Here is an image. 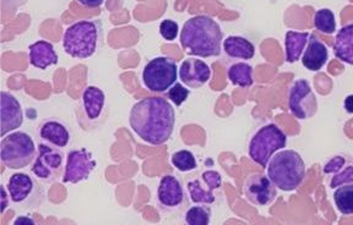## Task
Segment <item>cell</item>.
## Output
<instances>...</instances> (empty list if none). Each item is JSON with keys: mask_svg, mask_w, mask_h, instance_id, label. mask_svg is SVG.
<instances>
[{"mask_svg": "<svg viewBox=\"0 0 353 225\" xmlns=\"http://www.w3.org/2000/svg\"><path fill=\"white\" fill-rule=\"evenodd\" d=\"M37 133L42 142L48 143L57 149H64L72 140V133L68 127L63 121L57 119L42 121L39 124Z\"/></svg>", "mask_w": 353, "mask_h": 225, "instance_id": "e0dca14e", "label": "cell"}, {"mask_svg": "<svg viewBox=\"0 0 353 225\" xmlns=\"http://www.w3.org/2000/svg\"><path fill=\"white\" fill-rule=\"evenodd\" d=\"M288 108L298 120H307L318 111V99L307 80L293 83L288 96Z\"/></svg>", "mask_w": 353, "mask_h": 225, "instance_id": "30bf717a", "label": "cell"}, {"mask_svg": "<svg viewBox=\"0 0 353 225\" xmlns=\"http://www.w3.org/2000/svg\"><path fill=\"white\" fill-rule=\"evenodd\" d=\"M178 66L167 56L154 58L145 65L143 83L154 94H165L176 83Z\"/></svg>", "mask_w": 353, "mask_h": 225, "instance_id": "52a82bcc", "label": "cell"}, {"mask_svg": "<svg viewBox=\"0 0 353 225\" xmlns=\"http://www.w3.org/2000/svg\"><path fill=\"white\" fill-rule=\"evenodd\" d=\"M37 149L32 138L23 131L11 132L1 140L0 157L6 168L17 171L32 163Z\"/></svg>", "mask_w": 353, "mask_h": 225, "instance_id": "277c9868", "label": "cell"}, {"mask_svg": "<svg viewBox=\"0 0 353 225\" xmlns=\"http://www.w3.org/2000/svg\"><path fill=\"white\" fill-rule=\"evenodd\" d=\"M64 165V154L61 149L48 143H39L37 156L33 160L31 171L33 175L43 182H54L61 176Z\"/></svg>", "mask_w": 353, "mask_h": 225, "instance_id": "9c48e42d", "label": "cell"}, {"mask_svg": "<svg viewBox=\"0 0 353 225\" xmlns=\"http://www.w3.org/2000/svg\"><path fill=\"white\" fill-rule=\"evenodd\" d=\"M334 53L337 59L353 65V23L343 26L337 32L334 42Z\"/></svg>", "mask_w": 353, "mask_h": 225, "instance_id": "7402d4cb", "label": "cell"}, {"mask_svg": "<svg viewBox=\"0 0 353 225\" xmlns=\"http://www.w3.org/2000/svg\"><path fill=\"white\" fill-rule=\"evenodd\" d=\"M171 163L176 171L181 173H188V171H195L198 168L196 158L193 152L188 149H181L172 154Z\"/></svg>", "mask_w": 353, "mask_h": 225, "instance_id": "484cf974", "label": "cell"}, {"mask_svg": "<svg viewBox=\"0 0 353 225\" xmlns=\"http://www.w3.org/2000/svg\"><path fill=\"white\" fill-rule=\"evenodd\" d=\"M178 31H179V26L176 21L173 20H163L160 23V34L162 36V39L172 42L178 37Z\"/></svg>", "mask_w": 353, "mask_h": 225, "instance_id": "f546056e", "label": "cell"}, {"mask_svg": "<svg viewBox=\"0 0 353 225\" xmlns=\"http://www.w3.org/2000/svg\"><path fill=\"white\" fill-rule=\"evenodd\" d=\"M6 190L10 201L23 208L39 207L44 201V189L26 173H15L9 178Z\"/></svg>", "mask_w": 353, "mask_h": 225, "instance_id": "ba28073f", "label": "cell"}, {"mask_svg": "<svg viewBox=\"0 0 353 225\" xmlns=\"http://www.w3.org/2000/svg\"><path fill=\"white\" fill-rule=\"evenodd\" d=\"M211 209L206 206H193L188 209L184 222L188 225H208L211 222Z\"/></svg>", "mask_w": 353, "mask_h": 225, "instance_id": "83f0119b", "label": "cell"}, {"mask_svg": "<svg viewBox=\"0 0 353 225\" xmlns=\"http://www.w3.org/2000/svg\"><path fill=\"white\" fill-rule=\"evenodd\" d=\"M223 52L228 58L232 59H243L249 61L253 59L255 55V47L249 39L242 36H228L223 39Z\"/></svg>", "mask_w": 353, "mask_h": 225, "instance_id": "44dd1931", "label": "cell"}, {"mask_svg": "<svg viewBox=\"0 0 353 225\" xmlns=\"http://www.w3.org/2000/svg\"><path fill=\"white\" fill-rule=\"evenodd\" d=\"M129 122L132 131L143 141L159 146L172 138L176 111L163 97H149L132 105Z\"/></svg>", "mask_w": 353, "mask_h": 225, "instance_id": "6da1fadb", "label": "cell"}, {"mask_svg": "<svg viewBox=\"0 0 353 225\" xmlns=\"http://www.w3.org/2000/svg\"><path fill=\"white\" fill-rule=\"evenodd\" d=\"M185 201V191L181 180L171 174L162 176L157 187V202L162 211L173 212L182 207Z\"/></svg>", "mask_w": 353, "mask_h": 225, "instance_id": "5bb4252c", "label": "cell"}, {"mask_svg": "<svg viewBox=\"0 0 353 225\" xmlns=\"http://www.w3.org/2000/svg\"><path fill=\"white\" fill-rule=\"evenodd\" d=\"M83 109L90 121L99 120L105 107V92L96 86H88L83 92Z\"/></svg>", "mask_w": 353, "mask_h": 225, "instance_id": "ffe728a7", "label": "cell"}, {"mask_svg": "<svg viewBox=\"0 0 353 225\" xmlns=\"http://www.w3.org/2000/svg\"><path fill=\"white\" fill-rule=\"evenodd\" d=\"M343 108L347 111L348 114H353V94H350L345 98Z\"/></svg>", "mask_w": 353, "mask_h": 225, "instance_id": "e575fe53", "label": "cell"}, {"mask_svg": "<svg viewBox=\"0 0 353 225\" xmlns=\"http://www.w3.org/2000/svg\"><path fill=\"white\" fill-rule=\"evenodd\" d=\"M77 1H79L81 6H86V8H91V9L99 8V6L105 3V0H77Z\"/></svg>", "mask_w": 353, "mask_h": 225, "instance_id": "836d02e7", "label": "cell"}, {"mask_svg": "<svg viewBox=\"0 0 353 225\" xmlns=\"http://www.w3.org/2000/svg\"><path fill=\"white\" fill-rule=\"evenodd\" d=\"M227 76L234 86L249 88L253 86V67L247 63H234L227 70Z\"/></svg>", "mask_w": 353, "mask_h": 225, "instance_id": "cb8c5ba5", "label": "cell"}, {"mask_svg": "<svg viewBox=\"0 0 353 225\" xmlns=\"http://www.w3.org/2000/svg\"><path fill=\"white\" fill-rule=\"evenodd\" d=\"M334 202L341 215H353V184L337 187L334 193Z\"/></svg>", "mask_w": 353, "mask_h": 225, "instance_id": "d4e9b609", "label": "cell"}, {"mask_svg": "<svg viewBox=\"0 0 353 225\" xmlns=\"http://www.w3.org/2000/svg\"><path fill=\"white\" fill-rule=\"evenodd\" d=\"M345 163H346V160H345V158H342L341 156L332 157V158L326 163L325 167H324V173H325V174H336V173L341 171Z\"/></svg>", "mask_w": 353, "mask_h": 225, "instance_id": "1f68e13d", "label": "cell"}, {"mask_svg": "<svg viewBox=\"0 0 353 225\" xmlns=\"http://www.w3.org/2000/svg\"><path fill=\"white\" fill-rule=\"evenodd\" d=\"M179 41L187 54L211 58L221 54L223 32L212 17L198 15L184 22Z\"/></svg>", "mask_w": 353, "mask_h": 225, "instance_id": "7a4b0ae2", "label": "cell"}, {"mask_svg": "<svg viewBox=\"0 0 353 225\" xmlns=\"http://www.w3.org/2000/svg\"><path fill=\"white\" fill-rule=\"evenodd\" d=\"M23 124L22 105L15 96L9 92L0 94V135L4 138L9 132L17 130Z\"/></svg>", "mask_w": 353, "mask_h": 225, "instance_id": "9a60e30c", "label": "cell"}, {"mask_svg": "<svg viewBox=\"0 0 353 225\" xmlns=\"http://www.w3.org/2000/svg\"><path fill=\"white\" fill-rule=\"evenodd\" d=\"M189 94H190L189 89L184 87L182 83H174L167 91V98L170 99L176 107H181L187 100Z\"/></svg>", "mask_w": 353, "mask_h": 225, "instance_id": "f1b7e54d", "label": "cell"}, {"mask_svg": "<svg viewBox=\"0 0 353 225\" xmlns=\"http://www.w3.org/2000/svg\"><path fill=\"white\" fill-rule=\"evenodd\" d=\"M310 33L296 32L288 31L285 36V50H286V61L292 64L301 58V55L308 44Z\"/></svg>", "mask_w": 353, "mask_h": 225, "instance_id": "603a6c76", "label": "cell"}, {"mask_svg": "<svg viewBox=\"0 0 353 225\" xmlns=\"http://www.w3.org/2000/svg\"><path fill=\"white\" fill-rule=\"evenodd\" d=\"M28 59L30 64L36 69L46 70L47 67L58 63V54L53 44L47 41H37L28 48Z\"/></svg>", "mask_w": 353, "mask_h": 225, "instance_id": "d6986e66", "label": "cell"}, {"mask_svg": "<svg viewBox=\"0 0 353 225\" xmlns=\"http://www.w3.org/2000/svg\"><path fill=\"white\" fill-rule=\"evenodd\" d=\"M329 50L318 37L310 34L307 50H304L302 64L309 72H319L327 63Z\"/></svg>", "mask_w": 353, "mask_h": 225, "instance_id": "ac0fdd59", "label": "cell"}, {"mask_svg": "<svg viewBox=\"0 0 353 225\" xmlns=\"http://www.w3.org/2000/svg\"><path fill=\"white\" fill-rule=\"evenodd\" d=\"M99 28L94 21H79L66 28L63 47L66 54L75 59H88L96 53Z\"/></svg>", "mask_w": 353, "mask_h": 225, "instance_id": "5b68a950", "label": "cell"}, {"mask_svg": "<svg viewBox=\"0 0 353 225\" xmlns=\"http://www.w3.org/2000/svg\"><path fill=\"white\" fill-rule=\"evenodd\" d=\"M97 165L88 149H72L66 156L63 182L77 184L88 180Z\"/></svg>", "mask_w": 353, "mask_h": 225, "instance_id": "8fae6325", "label": "cell"}, {"mask_svg": "<svg viewBox=\"0 0 353 225\" xmlns=\"http://www.w3.org/2000/svg\"><path fill=\"white\" fill-rule=\"evenodd\" d=\"M276 189L277 187L271 182L269 176L258 173L247 178L243 191L250 204L255 206H268L277 196Z\"/></svg>", "mask_w": 353, "mask_h": 225, "instance_id": "7c38bea8", "label": "cell"}, {"mask_svg": "<svg viewBox=\"0 0 353 225\" xmlns=\"http://www.w3.org/2000/svg\"><path fill=\"white\" fill-rule=\"evenodd\" d=\"M23 224V223H28V224H34V220L32 218H25V217H19L15 222H14V224Z\"/></svg>", "mask_w": 353, "mask_h": 225, "instance_id": "d590c367", "label": "cell"}, {"mask_svg": "<svg viewBox=\"0 0 353 225\" xmlns=\"http://www.w3.org/2000/svg\"><path fill=\"white\" fill-rule=\"evenodd\" d=\"M314 26L319 32L332 34L336 31V19L330 9H320L315 12Z\"/></svg>", "mask_w": 353, "mask_h": 225, "instance_id": "4316f807", "label": "cell"}, {"mask_svg": "<svg viewBox=\"0 0 353 225\" xmlns=\"http://www.w3.org/2000/svg\"><path fill=\"white\" fill-rule=\"evenodd\" d=\"M0 201H1V206H0V213H4L6 212V209L8 208V200H10V196H9V193H8V190H6V187L1 186L0 187Z\"/></svg>", "mask_w": 353, "mask_h": 225, "instance_id": "d6a6232c", "label": "cell"}, {"mask_svg": "<svg viewBox=\"0 0 353 225\" xmlns=\"http://www.w3.org/2000/svg\"><path fill=\"white\" fill-rule=\"evenodd\" d=\"M268 176L282 191H294L305 178V163L298 152L285 149L272 156L268 164Z\"/></svg>", "mask_w": 353, "mask_h": 225, "instance_id": "3957f363", "label": "cell"}, {"mask_svg": "<svg viewBox=\"0 0 353 225\" xmlns=\"http://www.w3.org/2000/svg\"><path fill=\"white\" fill-rule=\"evenodd\" d=\"M179 78L189 88H200L211 78V69L200 59H185L179 67Z\"/></svg>", "mask_w": 353, "mask_h": 225, "instance_id": "2e32d148", "label": "cell"}, {"mask_svg": "<svg viewBox=\"0 0 353 225\" xmlns=\"http://www.w3.org/2000/svg\"><path fill=\"white\" fill-rule=\"evenodd\" d=\"M287 144V135L276 124H266L255 132L249 142V157L254 163L266 168L274 154Z\"/></svg>", "mask_w": 353, "mask_h": 225, "instance_id": "8992f818", "label": "cell"}, {"mask_svg": "<svg viewBox=\"0 0 353 225\" xmlns=\"http://www.w3.org/2000/svg\"><path fill=\"white\" fill-rule=\"evenodd\" d=\"M222 185V176L215 171H206L200 179L188 182V193L190 200L196 204H212L215 202L214 191Z\"/></svg>", "mask_w": 353, "mask_h": 225, "instance_id": "4fadbf2b", "label": "cell"}, {"mask_svg": "<svg viewBox=\"0 0 353 225\" xmlns=\"http://www.w3.org/2000/svg\"><path fill=\"white\" fill-rule=\"evenodd\" d=\"M353 182V165H348L345 171H339L334 174L330 182L331 189L346 185V184H352Z\"/></svg>", "mask_w": 353, "mask_h": 225, "instance_id": "4dcf8cb0", "label": "cell"}]
</instances>
